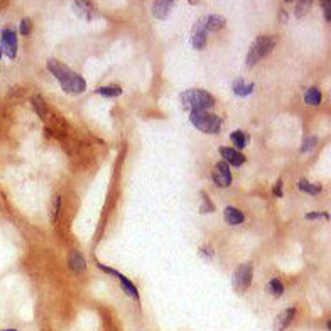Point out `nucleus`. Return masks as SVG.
I'll return each instance as SVG.
<instances>
[{
	"mask_svg": "<svg viewBox=\"0 0 331 331\" xmlns=\"http://www.w3.org/2000/svg\"><path fill=\"white\" fill-rule=\"evenodd\" d=\"M304 102H306L308 105H312V106H316V105H320V102H321V92L318 90V88H310L306 93H304Z\"/></svg>",
	"mask_w": 331,
	"mask_h": 331,
	"instance_id": "dca6fc26",
	"label": "nucleus"
},
{
	"mask_svg": "<svg viewBox=\"0 0 331 331\" xmlns=\"http://www.w3.org/2000/svg\"><path fill=\"white\" fill-rule=\"evenodd\" d=\"M252 276H254V267L252 264H242L238 266V269L234 272V277H232V284H234V289L236 292H245L250 284H252Z\"/></svg>",
	"mask_w": 331,
	"mask_h": 331,
	"instance_id": "39448f33",
	"label": "nucleus"
},
{
	"mask_svg": "<svg viewBox=\"0 0 331 331\" xmlns=\"http://www.w3.org/2000/svg\"><path fill=\"white\" fill-rule=\"evenodd\" d=\"M181 104L186 110L206 112L213 108V96L204 90H188L181 95Z\"/></svg>",
	"mask_w": 331,
	"mask_h": 331,
	"instance_id": "f03ea898",
	"label": "nucleus"
},
{
	"mask_svg": "<svg viewBox=\"0 0 331 331\" xmlns=\"http://www.w3.org/2000/svg\"><path fill=\"white\" fill-rule=\"evenodd\" d=\"M294 316H296V310L294 308H289V310L282 311L274 321V331H284L290 324V321L294 320Z\"/></svg>",
	"mask_w": 331,
	"mask_h": 331,
	"instance_id": "9d476101",
	"label": "nucleus"
},
{
	"mask_svg": "<svg viewBox=\"0 0 331 331\" xmlns=\"http://www.w3.org/2000/svg\"><path fill=\"white\" fill-rule=\"evenodd\" d=\"M316 137H308V138H304V142H302V152H306V150H311L312 147L316 146Z\"/></svg>",
	"mask_w": 331,
	"mask_h": 331,
	"instance_id": "a878e982",
	"label": "nucleus"
},
{
	"mask_svg": "<svg viewBox=\"0 0 331 331\" xmlns=\"http://www.w3.org/2000/svg\"><path fill=\"white\" fill-rule=\"evenodd\" d=\"M308 220H312V218H328V214L326 213H318V212H312V213H308L306 214Z\"/></svg>",
	"mask_w": 331,
	"mask_h": 331,
	"instance_id": "cd10ccee",
	"label": "nucleus"
},
{
	"mask_svg": "<svg viewBox=\"0 0 331 331\" xmlns=\"http://www.w3.org/2000/svg\"><path fill=\"white\" fill-rule=\"evenodd\" d=\"M60 203H61V198L56 196L54 201H52V208H51V222H56L58 212H60Z\"/></svg>",
	"mask_w": 331,
	"mask_h": 331,
	"instance_id": "b1692460",
	"label": "nucleus"
},
{
	"mask_svg": "<svg viewBox=\"0 0 331 331\" xmlns=\"http://www.w3.org/2000/svg\"><path fill=\"white\" fill-rule=\"evenodd\" d=\"M2 51L14 60L17 56V36L14 32V29H4L2 30Z\"/></svg>",
	"mask_w": 331,
	"mask_h": 331,
	"instance_id": "423d86ee",
	"label": "nucleus"
},
{
	"mask_svg": "<svg viewBox=\"0 0 331 331\" xmlns=\"http://www.w3.org/2000/svg\"><path fill=\"white\" fill-rule=\"evenodd\" d=\"M267 290H269L274 298H279V296H282V292H284V286L279 279H270L269 286H267Z\"/></svg>",
	"mask_w": 331,
	"mask_h": 331,
	"instance_id": "a211bd4d",
	"label": "nucleus"
},
{
	"mask_svg": "<svg viewBox=\"0 0 331 331\" xmlns=\"http://www.w3.org/2000/svg\"><path fill=\"white\" fill-rule=\"evenodd\" d=\"M252 90H254V84H247L242 78L235 80V82H234V92H235V95H238V96H247V95H250V93H252Z\"/></svg>",
	"mask_w": 331,
	"mask_h": 331,
	"instance_id": "2eb2a0df",
	"label": "nucleus"
},
{
	"mask_svg": "<svg viewBox=\"0 0 331 331\" xmlns=\"http://www.w3.org/2000/svg\"><path fill=\"white\" fill-rule=\"evenodd\" d=\"M323 10H324V19L330 20L331 16H330V10H331V4L330 2H323Z\"/></svg>",
	"mask_w": 331,
	"mask_h": 331,
	"instance_id": "c85d7f7f",
	"label": "nucleus"
},
{
	"mask_svg": "<svg viewBox=\"0 0 331 331\" xmlns=\"http://www.w3.org/2000/svg\"><path fill=\"white\" fill-rule=\"evenodd\" d=\"M172 8V2H154L152 6V14L158 19H166L169 14H171Z\"/></svg>",
	"mask_w": 331,
	"mask_h": 331,
	"instance_id": "ddd939ff",
	"label": "nucleus"
},
{
	"mask_svg": "<svg viewBox=\"0 0 331 331\" xmlns=\"http://www.w3.org/2000/svg\"><path fill=\"white\" fill-rule=\"evenodd\" d=\"M213 181L216 182L220 188H226L230 186L232 182V172H230V168H228L226 162H218L216 166H214L213 169Z\"/></svg>",
	"mask_w": 331,
	"mask_h": 331,
	"instance_id": "0eeeda50",
	"label": "nucleus"
},
{
	"mask_svg": "<svg viewBox=\"0 0 331 331\" xmlns=\"http://www.w3.org/2000/svg\"><path fill=\"white\" fill-rule=\"evenodd\" d=\"M98 93L106 98H115V96L122 95V88L120 86H104V88H98Z\"/></svg>",
	"mask_w": 331,
	"mask_h": 331,
	"instance_id": "aec40b11",
	"label": "nucleus"
},
{
	"mask_svg": "<svg viewBox=\"0 0 331 331\" xmlns=\"http://www.w3.org/2000/svg\"><path fill=\"white\" fill-rule=\"evenodd\" d=\"M7 331H17V330H7Z\"/></svg>",
	"mask_w": 331,
	"mask_h": 331,
	"instance_id": "2f4dec72",
	"label": "nucleus"
},
{
	"mask_svg": "<svg viewBox=\"0 0 331 331\" xmlns=\"http://www.w3.org/2000/svg\"><path fill=\"white\" fill-rule=\"evenodd\" d=\"M30 28H32V24H30V19H22L20 20V32H22V36H29L30 34Z\"/></svg>",
	"mask_w": 331,
	"mask_h": 331,
	"instance_id": "393cba45",
	"label": "nucleus"
},
{
	"mask_svg": "<svg viewBox=\"0 0 331 331\" xmlns=\"http://www.w3.org/2000/svg\"><path fill=\"white\" fill-rule=\"evenodd\" d=\"M201 194H203V198H204V206H203V208H201V213H206V212H213V210H214V206H213V204H212V203H210V201H208V198H206V194H204V193H201Z\"/></svg>",
	"mask_w": 331,
	"mask_h": 331,
	"instance_id": "bb28decb",
	"label": "nucleus"
},
{
	"mask_svg": "<svg viewBox=\"0 0 331 331\" xmlns=\"http://www.w3.org/2000/svg\"><path fill=\"white\" fill-rule=\"evenodd\" d=\"M190 120L198 130L204 134H218L222 127V118L208 112H191Z\"/></svg>",
	"mask_w": 331,
	"mask_h": 331,
	"instance_id": "7ed1b4c3",
	"label": "nucleus"
},
{
	"mask_svg": "<svg viewBox=\"0 0 331 331\" xmlns=\"http://www.w3.org/2000/svg\"><path fill=\"white\" fill-rule=\"evenodd\" d=\"M230 140L234 142V146L236 147V150H240V149H244V147L247 146L248 137L245 136V134L242 132V130H235V132L230 136Z\"/></svg>",
	"mask_w": 331,
	"mask_h": 331,
	"instance_id": "f3484780",
	"label": "nucleus"
},
{
	"mask_svg": "<svg viewBox=\"0 0 331 331\" xmlns=\"http://www.w3.org/2000/svg\"><path fill=\"white\" fill-rule=\"evenodd\" d=\"M0 58H2V46H0Z\"/></svg>",
	"mask_w": 331,
	"mask_h": 331,
	"instance_id": "7c9ffc66",
	"label": "nucleus"
},
{
	"mask_svg": "<svg viewBox=\"0 0 331 331\" xmlns=\"http://www.w3.org/2000/svg\"><path fill=\"white\" fill-rule=\"evenodd\" d=\"M276 46V39L272 36H258L257 41L252 44L248 54H247V64L254 66L257 61H260L264 56H267Z\"/></svg>",
	"mask_w": 331,
	"mask_h": 331,
	"instance_id": "20e7f679",
	"label": "nucleus"
},
{
	"mask_svg": "<svg viewBox=\"0 0 331 331\" xmlns=\"http://www.w3.org/2000/svg\"><path fill=\"white\" fill-rule=\"evenodd\" d=\"M68 266H70V269L74 272V274H82V272L84 270V258H83V256L80 252H71L70 254V258H68Z\"/></svg>",
	"mask_w": 331,
	"mask_h": 331,
	"instance_id": "9b49d317",
	"label": "nucleus"
},
{
	"mask_svg": "<svg viewBox=\"0 0 331 331\" xmlns=\"http://www.w3.org/2000/svg\"><path fill=\"white\" fill-rule=\"evenodd\" d=\"M73 7H74V12H78L80 16L90 17V14H88V4H84V2H74Z\"/></svg>",
	"mask_w": 331,
	"mask_h": 331,
	"instance_id": "5701e85b",
	"label": "nucleus"
},
{
	"mask_svg": "<svg viewBox=\"0 0 331 331\" xmlns=\"http://www.w3.org/2000/svg\"><path fill=\"white\" fill-rule=\"evenodd\" d=\"M299 190L304 191V193H310V194H318L321 193V186L320 184H311L310 181L306 180H301L299 181Z\"/></svg>",
	"mask_w": 331,
	"mask_h": 331,
	"instance_id": "6ab92c4d",
	"label": "nucleus"
},
{
	"mask_svg": "<svg viewBox=\"0 0 331 331\" xmlns=\"http://www.w3.org/2000/svg\"><path fill=\"white\" fill-rule=\"evenodd\" d=\"M220 154H222V158L225 159L223 162H226V164L242 166V164L245 162V156L242 154L240 150H236V149H230V147H222Z\"/></svg>",
	"mask_w": 331,
	"mask_h": 331,
	"instance_id": "6e6552de",
	"label": "nucleus"
},
{
	"mask_svg": "<svg viewBox=\"0 0 331 331\" xmlns=\"http://www.w3.org/2000/svg\"><path fill=\"white\" fill-rule=\"evenodd\" d=\"M32 106H34V110L38 112V115L41 118H46V104H44V100L41 96H34L32 100Z\"/></svg>",
	"mask_w": 331,
	"mask_h": 331,
	"instance_id": "412c9836",
	"label": "nucleus"
},
{
	"mask_svg": "<svg viewBox=\"0 0 331 331\" xmlns=\"http://www.w3.org/2000/svg\"><path fill=\"white\" fill-rule=\"evenodd\" d=\"M48 70L56 76V80L60 82V84L64 92L76 95V93H83L84 88H86V83H84V80L82 78V76H80L78 73H74V71H71L68 66L62 64V62H60V61L49 60Z\"/></svg>",
	"mask_w": 331,
	"mask_h": 331,
	"instance_id": "f257e3e1",
	"label": "nucleus"
},
{
	"mask_svg": "<svg viewBox=\"0 0 331 331\" xmlns=\"http://www.w3.org/2000/svg\"><path fill=\"white\" fill-rule=\"evenodd\" d=\"M274 194L276 196H282V181H277L276 186H274Z\"/></svg>",
	"mask_w": 331,
	"mask_h": 331,
	"instance_id": "c756f323",
	"label": "nucleus"
},
{
	"mask_svg": "<svg viewBox=\"0 0 331 331\" xmlns=\"http://www.w3.org/2000/svg\"><path fill=\"white\" fill-rule=\"evenodd\" d=\"M203 24L206 30H220L225 26V19L222 16H210L206 19H203Z\"/></svg>",
	"mask_w": 331,
	"mask_h": 331,
	"instance_id": "4468645a",
	"label": "nucleus"
},
{
	"mask_svg": "<svg viewBox=\"0 0 331 331\" xmlns=\"http://www.w3.org/2000/svg\"><path fill=\"white\" fill-rule=\"evenodd\" d=\"M223 218H225V222L228 223V225H238V223H242V222L245 220L244 213H242L238 208H234V206L225 208Z\"/></svg>",
	"mask_w": 331,
	"mask_h": 331,
	"instance_id": "f8f14e48",
	"label": "nucleus"
},
{
	"mask_svg": "<svg viewBox=\"0 0 331 331\" xmlns=\"http://www.w3.org/2000/svg\"><path fill=\"white\" fill-rule=\"evenodd\" d=\"M310 7H311V2H298L296 4V12H294V14H296V17L301 19V17H304L308 12H310Z\"/></svg>",
	"mask_w": 331,
	"mask_h": 331,
	"instance_id": "4be33fe9",
	"label": "nucleus"
},
{
	"mask_svg": "<svg viewBox=\"0 0 331 331\" xmlns=\"http://www.w3.org/2000/svg\"><path fill=\"white\" fill-rule=\"evenodd\" d=\"M191 42H193L194 49H203L206 46V29H204L203 20H200L198 24L193 28V34H191Z\"/></svg>",
	"mask_w": 331,
	"mask_h": 331,
	"instance_id": "1a4fd4ad",
	"label": "nucleus"
}]
</instances>
